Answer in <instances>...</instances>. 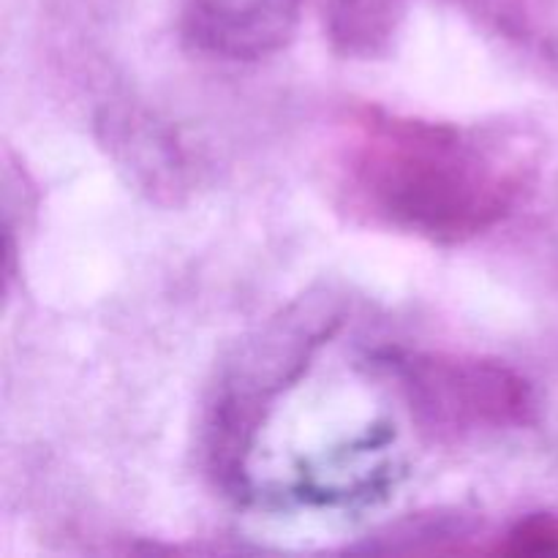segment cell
<instances>
[{
	"instance_id": "cell-5",
	"label": "cell",
	"mask_w": 558,
	"mask_h": 558,
	"mask_svg": "<svg viewBox=\"0 0 558 558\" xmlns=\"http://www.w3.org/2000/svg\"><path fill=\"white\" fill-rule=\"evenodd\" d=\"M101 142L120 169L156 199L185 191V153L172 129L142 109H107L98 120Z\"/></svg>"
},
{
	"instance_id": "cell-3",
	"label": "cell",
	"mask_w": 558,
	"mask_h": 558,
	"mask_svg": "<svg viewBox=\"0 0 558 558\" xmlns=\"http://www.w3.org/2000/svg\"><path fill=\"white\" fill-rule=\"evenodd\" d=\"M376 360L398 381L420 428L436 439L461 441L537 423L532 381L501 360L417 349H385Z\"/></svg>"
},
{
	"instance_id": "cell-1",
	"label": "cell",
	"mask_w": 558,
	"mask_h": 558,
	"mask_svg": "<svg viewBox=\"0 0 558 558\" xmlns=\"http://www.w3.org/2000/svg\"><path fill=\"white\" fill-rule=\"evenodd\" d=\"M338 172L349 205L363 216L434 245L483 238L526 191V167L510 147L466 125L381 107L349 114Z\"/></svg>"
},
{
	"instance_id": "cell-2",
	"label": "cell",
	"mask_w": 558,
	"mask_h": 558,
	"mask_svg": "<svg viewBox=\"0 0 558 558\" xmlns=\"http://www.w3.org/2000/svg\"><path fill=\"white\" fill-rule=\"evenodd\" d=\"M341 322L332 294H305L245 338L223 365L205 420V463L223 494L248 496V461L267 414Z\"/></svg>"
},
{
	"instance_id": "cell-6",
	"label": "cell",
	"mask_w": 558,
	"mask_h": 558,
	"mask_svg": "<svg viewBox=\"0 0 558 558\" xmlns=\"http://www.w3.org/2000/svg\"><path fill=\"white\" fill-rule=\"evenodd\" d=\"M412 0H322L330 47L341 58H381L396 41Z\"/></svg>"
},
{
	"instance_id": "cell-4",
	"label": "cell",
	"mask_w": 558,
	"mask_h": 558,
	"mask_svg": "<svg viewBox=\"0 0 558 558\" xmlns=\"http://www.w3.org/2000/svg\"><path fill=\"white\" fill-rule=\"evenodd\" d=\"M300 20L303 0H183L180 33L194 52L251 63L287 49Z\"/></svg>"
},
{
	"instance_id": "cell-7",
	"label": "cell",
	"mask_w": 558,
	"mask_h": 558,
	"mask_svg": "<svg viewBox=\"0 0 558 558\" xmlns=\"http://www.w3.org/2000/svg\"><path fill=\"white\" fill-rule=\"evenodd\" d=\"M485 554L526 558L558 556V515H554V512H532V515L521 518Z\"/></svg>"
}]
</instances>
